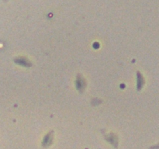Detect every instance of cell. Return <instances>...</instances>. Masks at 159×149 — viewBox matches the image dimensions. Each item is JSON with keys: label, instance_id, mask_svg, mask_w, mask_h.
<instances>
[{"label": "cell", "instance_id": "1", "mask_svg": "<svg viewBox=\"0 0 159 149\" xmlns=\"http://www.w3.org/2000/svg\"><path fill=\"white\" fill-rule=\"evenodd\" d=\"M76 87L77 89L80 93L84 91L85 88V81L81 75H78L77 77V81H76Z\"/></svg>", "mask_w": 159, "mask_h": 149}, {"label": "cell", "instance_id": "2", "mask_svg": "<svg viewBox=\"0 0 159 149\" xmlns=\"http://www.w3.org/2000/svg\"><path fill=\"white\" fill-rule=\"evenodd\" d=\"M15 62L19 64V65L24 66V67H30V66H31L30 62L26 58H23V57H20V58H16Z\"/></svg>", "mask_w": 159, "mask_h": 149}]
</instances>
